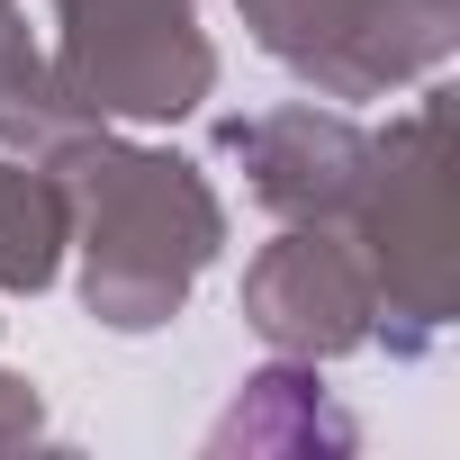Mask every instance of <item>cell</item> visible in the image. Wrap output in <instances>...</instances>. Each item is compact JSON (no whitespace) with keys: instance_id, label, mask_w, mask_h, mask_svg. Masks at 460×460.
I'll list each match as a JSON object with an SVG mask.
<instances>
[{"instance_id":"obj_1","label":"cell","mask_w":460,"mask_h":460,"mask_svg":"<svg viewBox=\"0 0 460 460\" xmlns=\"http://www.w3.org/2000/svg\"><path fill=\"white\" fill-rule=\"evenodd\" d=\"M64 208H73V271H82V307L109 334H163L199 271L226 253V199L208 190V172L172 145H136L109 118L82 127L55 163Z\"/></svg>"},{"instance_id":"obj_2","label":"cell","mask_w":460,"mask_h":460,"mask_svg":"<svg viewBox=\"0 0 460 460\" xmlns=\"http://www.w3.org/2000/svg\"><path fill=\"white\" fill-rule=\"evenodd\" d=\"M343 235L370 262L379 316L370 343H388L397 361H424L451 316H460V244H451V91L424 73L415 100L370 136L361 154V190L343 208Z\"/></svg>"},{"instance_id":"obj_3","label":"cell","mask_w":460,"mask_h":460,"mask_svg":"<svg viewBox=\"0 0 460 460\" xmlns=\"http://www.w3.org/2000/svg\"><path fill=\"white\" fill-rule=\"evenodd\" d=\"M55 82L109 127H181L217 91L199 0H55Z\"/></svg>"},{"instance_id":"obj_4","label":"cell","mask_w":460,"mask_h":460,"mask_svg":"<svg viewBox=\"0 0 460 460\" xmlns=\"http://www.w3.org/2000/svg\"><path fill=\"white\" fill-rule=\"evenodd\" d=\"M253 46L316 100H388L451 64L460 0H235Z\"/></svg>"},{"instance_id":"obj_5","label":"cell","mask_w":460,"mask_h":460,"mask_svg":"<svg viewBox=\"0 0 460 460\" xmlns=\"http://www.w3.org/2000/svg\"><path fill=\"white\" fill-rule=\"evenodd\" d=\"M379 289L343 226H280L244 262V325L289 361H343L370 343Z\"/></svg>"},{"instance_id":"obj_6","label":"cell","mask_w":460,"mask_h":460,"mask_svg":"<svg viewBox=\"0 0 460 460\" xmlns=\"http://www.w3.org/2000/svg\"><path fill=\"white\" fill-rule=\"evenodd\" d=\"M217 154L244 163V190L280 217V226H343L352 190H361V154L370 127L343 100H289V109H253L226 118Z\"/></svg>"},{"instance_id":"obj_7","label":"cell","mask_w":460,"mask_h":460,"mask_svg":"<svg viewBox=\"0 0 460 460\" xmlns=\"http://www.w3.org/2000/svg\"><path fill=\"white\" fill-rule=\"evenodd\" d=\"M352 415L316 388V361H271L253 379H235V397H226V415L208 424V451H244V460H307V451H352Z\"/></svg>"},{"instance_id":"obj_8","label":"cell","mask_w":460,"mask_h":460,"mask_svg":"<svg viewBox=\"0 0 460 460\" xmlns=\"http://www.w3.org/2000/svg\"><path fill=\"white\" fill-rule=\"evenodd\" d=\"M82 127H100V118L55 82V55L28 37L19 0H0V154H19V163H55Z\"/></svg>"},{"instance_id":"obj_9","label":"cell","mask_w":460,"mask_h":460,"mask_svg":"<svg viewBox=\"0 0 460 460\" xmlns=\"http://www.w3.org/2000/svg\"><path fill=\"white\" fill-rule=\"evenodd\" d=\"M64 253H73L64 181H55L46 163L0 154V289H10V298L55 289V280H64Z\"/></svg>"},{"instance_id":"obj_10","label":"cell","mask_w":460,"mask_h":460,"mask_svg":"<svg viewBox=\"0 0 460 460\" xmlns=\"http://www.w3.org/2000/svg\"><path fill=\"white\" fill-rule=\"evenodd\" d=\"M37 433H46V397H37V379L0 370V451H19V442H37Z\"/></svg>"}]
</instances>
